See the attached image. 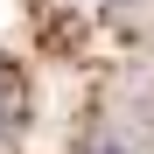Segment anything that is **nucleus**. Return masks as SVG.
I'll return each instance as SVG.
<instances>
[{
	"mask_svg": "<svg viewBox=\"0 0 154 154\" xmlns=\"http://www.w3.org/2000/svg\"><path fill=\"white\" fill-rule=\"evenodd\" d=\"M21 112H28V98H21V84H14V70H0V140L21 126Z\"/></svg>",
	"mask_w": 154,
	"mask_h": 154,
	"instance_id": "1",
	"label": "nucleus"
},
{
	"mask_svg": "<svg viewBox=\"0 0 154 154\" xmlns=\"http://www.w3.org/2000/svg\"><path fill=\"white\" fill-rule=\"evenodd\" d=\"M91 154H126V147H91Z\"/></svg>",
	"mask_w": 154,
	"mask_h": 154,
	"instance_id": "2",
	"label": "nucleus"
}]
</instances>
